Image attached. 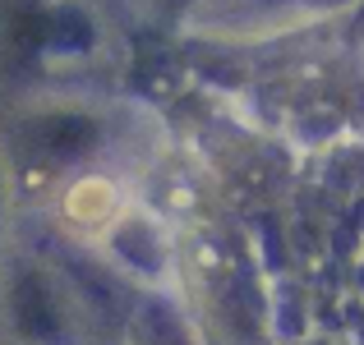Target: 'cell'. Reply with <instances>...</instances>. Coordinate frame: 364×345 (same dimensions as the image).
<instances>
[{
	"label": "cell",
	"mask_w": 364,
	"mask_h": 345,
	"mask_svg": "<svg viewBox=\"0 0 364 345\" xmlns=\"http://www.w3.org/2000/svg\"><path fill=\"white\" fill-rule=\"evenodd\" d=\"M28 143H33L42 157L65 161V157H79V152H88L92 143H97V124L79 111H51L37 124H28Z\"/></svg>",
	"instance_id": "6da1fadb"
},
{
	"label": "cell",
	"mask_w": 364,
	"mask_h": 345,
	"mask_svg": "<svg viewBox=\"0 0 364 345\" xmlns=\"http://www.w3.org/2000/svg\"><path fill=\"white\" fill-rule=\"evenodd\" d=\"M14 322H18L23 336H37V341H46V336L60 332V313H55V300H51V290H46L42 276L23 272L14 281Z\"/></svg>",
	"instance_id": "7a4b0ae2"
},
{
	"label": "cell",
	"mask_w": 364,
	"mask_h": 345,
	"mask_svg": "<svg viewBox=\"0 0 364 345\" xmlns=\"http://www.w3.org/2000/svg\"><path fill=\"white\" fill-rule=\"evenodd\" d=\"M46 42H55V46H88L92 33H88V23H83V14L60 9V14L46 18Z\"/></svg>",
	"instance_id": "3957f363"
}]
</instances>
